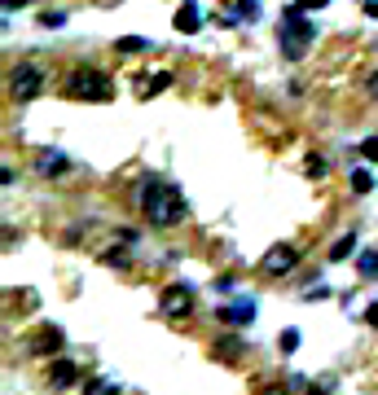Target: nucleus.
<instances>
[{
	"label": "nucleus",
	"mask_w": 378,
	"mask_h": 395,
	"mask_svg": "<svg viewBox=\"0 0 378 395\" xmlns=\"http://www.w3.org/2000/svg\"><path fill=\"white\" fill-rule=\"evenodd\" d=\"M137 198H141L146 224H155V229H172V224H181L185 211H189L185 194L172 181H163V176H146V181L137 185Z\"/></svg>",
	"instance_id": "f257e3e1"
},
{
	"label": "nucleus",
	"mask_w": 378,
	"mask_h": 395,
	"mask_svg": "<svg viewBox=\"0 0 378 395\" xmlns=\"http://www.w3.org/2000/svg\"><path fill=\"white\" fill-rule=\"evenodd\" d=\"M62 92L70 101H110L115 97V83L110 75H106L101 66H70L66 70V79H62Z\"/></svg>",
	"instance_id": "f03ea898"
},
{
	"label": "nucleus",
	"mask_w": 378,
	"mask_h": 395,
	"mask_svg": "<svg viewBox=\"0 0 378 395\" xmlns=\"http://www.w3.org/2000/svg\"><path fill=\"white\" fill-rule=\"evenodd\" d=\"M312 27L304 22V9L299 5H290L286 14H281V31H277V44H281V57L286 62H299L304 53H308V44H312Z\"/></svg>",
	"instance_id": "7ed1b4c3"
},
{
	"label": "nucleus",
	"mask_w": 378,
	"mask_h": 395,
	"mask_svg": "<svg viewBox=\"0 0 378 395\" xmlns=\"http://www.w3.org/2000/svg\"><path fill=\"white\" fill-rule=\"evenodd\" d=\"M9 92H14L18 101H35V97L44 92V66L18 62L14 70H9Z\"/></svg>",
	"instance_id": "20e7f679"
},
{
	"label": "nucleus",
	"mask_w": 378,
	"mask_h": 395,
	"mask_svg": "<svg viewBox=\"0 0 378 395\" xmlns=\"http://www.w3.org/2000/svg\"><path fill=\"white\" fill-rule=\"evenodd\" d=\"M159 307H163V316H172V321H181L194 312V285H185V281H172V285H163V294H159Z\"/></svg>",
	"instance_id": "39448f33"
},
{
	"label": "nucleus",
	"mask_w": 378,
	"mask_h": 395,
	"mask_svg": "<svg viewBox=\"0 0 378 395\" xmlns=\"http://www.w3.org/2000/svg\"><path fill=\"white\" fill-rule=\"evenodd\" d=\"M295 263H299V246H273L259 259V268H264V277H286L295 272Z\"/></svg>",
	"instance_id": "423d86ee"
},
{
	"label": "nucleus",
	"mask_w": 378,
	"mask_h": 395,
	"mask_svg": "<svg viewBox=\"0 0 378 395\" xmlns=\"http://www.w3.org/2000/svg\"><path fill=\"white\" fill-rule=\"evenodd\" d=\"M27 347H31V356H53L57 347H62V330H57V325H44Z\"/></svg>",
	"instance_id": "0eeeda50"
},
{
	"label": "nucleus",
	"mask_w": 378,
	"mask_h": 395,
	"mask_svg": "<svg viewBox=\"0 0 378 395\" xmlns=\"http://www.w3.org/2000/svg\"><path fill=\"white\" fill-rule=\"evenodd\" d=\"M216 316L224 321V325H246V321L255 316V303H251V298H238V303H224Z\"/></svg>",
	"instance_id": "6e6552de"
},
{
	"label": "nucleus",
	"mask_w": 378,
	"mask_h": 395,
	"mask_svg": "<svg viewBox=\"0 0 378 395\" xmlns=\"http://www.w3.org/2000/svg\"><path fill=\"white\" fill-rule=\"evenodd\" d=\"M75 382H79V369L70 361H53L49 365V387L53 391H66V387H75Z\"/></svg>",
	"instance_id": "1a4fd4ad"
},
{
	"label": "nucleus",
	"mask_w": 378,
	"mask_h": 395,
	"mask_svg": "<svg viewBox=\"0 0 378 395\" xmlns=\"http://www.w3.org/2000/svg\"><path fill=\"white\" fill-rule=\"evenodd\" d=\"M176 31H185V35H194L198 27H203V14H198V5H194V0H185V5L181 9H176Z\"/></svg>",
	"instance_id": "9d476101"
},
{
	"label": "nucleus",
	"mask_w": 378,
	"mask_h": 395,
	"mask_svg": "<svg viewBox=\"0 0 378 395\" xmlns=\"http://www.w3.org/2000/svg\"><path fill=\"white\" fill-rule=\"evenodd\" d=\"M35 172L53 181V176H62V172H66V159H62V154H53V150H44L40 159H35Z\"/></svg>",
	"instance_id": "9b49d317"
},
{
	"label": "nucleus",
	"mask_w": 378,
	"mask_h": 395,
	"mask_svg": "<svg viewBox=\"0 0 378 395\" xmlns=\"http://www.w3.org/2000/svg\"><path fill=\"white\" fill-rule=\"evenodd\" d=\"M137 88H141V97H150V92H163V88H172V70H159V75L141 79Z\"/></svg>",
	"instance_id": "f8f14e48"
},
{
	"label": "nucleus",
	"mask_w": 378,
	"mask_h": 395,
	"mask_svg": "<svg viewBox=\"0 0 378 395\" xmlns=\"http://www.w3.org/2000/svg\"><path fill=\"white\" fill-rule=\"evenodd\" d=\"M378 181H374V172H365V167H357V172H352V194H370Z\"/></svg>",
	"instance_id": "ddd939ff"
},
{
	"label": "nucleus",
	"mask_w": 378,
	"mask_h": 395,
	"mask_svg": "<svg viewBox=\"0 0 378 395\" xmlns=\"http://www.w3.org/2000/svg\"><path fill=\"white\" fill-rule=\"evenodd\" d=\"M352 246H357V233H344L335 246H330V259H335V263H339V259H348V255H352Z\"/></svg>",
	"instance_id": "4468645a"
},
{
	"label": "nucleus",
	"mask_w": 378,
	"mask_h": 395,
	"mask_svg": "<svg viewBox=\"0 0 378 395\" xmlns=\"http://www.w3.org/2000/svg\"><path fill=\"white\" fill-rule=\"evenodd\" d=\"M216 356H220V361H238V356H242V343H238V338H220V343H216Z\"/></svg>",
	"instance_id": "2eb2a0df"
},
{
	"label": "nucleus",
	"mask_w": 378,
	"mask_h": 395,
	"mask_svg": "<svg viewBox=\"0 0 378 395\" xmlns=\"http://www.w3.org/2000/svg\"><path fill=\"white\" fill-rule=\"evenodd\" d=\"M115 49H119V53H146V49H150V40H141V35H123V40L115 44Z\"/></svg>",
	"instance_id": "dca6fc26"
},
{
	"label": "nucleus",
	"mask_w": 378,
	"mask_h": 395,
	"mask_svg": "<svg viewBox=\"0 0 378 395\" xmlns=\"http://www.w3.org/2000/svg\"><path fill=\"white\" fill-rule=\"evenodd\" d=\"M277 347H281V356H295V347H299V330H281Z\"/></svg>",
	"instance_id": "f3484780"
},
{
	"label": "nucleus",
	"mask_w": 378,
	"mask_h": 395,
	"mask_svg": "<svg viewBox=\"0 0 378 395\" xmlns=\"http://www.w3.org/2000/svg\"><path fill=\"white\" fill-rule=\"evenodd\" d=\"M357 268L365 272V277H378V250H365V255L357 259Z\"/></svg>",
	"instance_id": "a211bd4d"
},
{
	"label": "nucleus",
	"mask_w": 378,
	"mask_h": 395,
	"mask_svg": "<svg viewBox=\"0 0 378 395\" xmlns=\"http://www.w3.org/2000/svg\"><path fill=\"white\" fill-rule=\"evenodd\" d=\"M84 391H88V395H115L119 387H115V382H101V378H97V382H88Z\"/></svg>",
	"instance_id": "6ab92c4d"
},
{
	"label": "nucleus",
	"mask_w": 378,
	"mask_h": 395,
	"mask_svg": "<svg viewBox=\"0 0 378 395\" xmlns=\"http://www.w3.org/2000/svg\"><path fill=\"white\" fill-rule=\"evenodd\" d=\"M101 259L110 263V268H128V250H106Z\"/></svg>",
	"instance_id": "aec40b11"
},
{
	"label": "nucleus",
	"mask_w": 378,
	"mask_h": 395,
	"mask_svg": "<svg viewBox=\"0 0 378 395\" xmlns=\"http://www.w3.org/2000/svg\"><path fill=\"white\" fill-rule=\"evenodd\" d=\"M308 176H312V181H321V176H326V159H321V154H312V159H308Z\"/></svg>",
	"instance_id": "412c9836"
},
{
	"label": "nucleus",
	"mask_w": 378,
	"mask_h": 395,
	"mask_svg": "<svg viewBox=\"0 0 378 395\" xmlns=\"http://www.w3.org/2000/svg\"><path fill=\"white\" fill-rule=\"evenodd\" d=\"M361 154H365L370 163H378V136H365V141H361Z\"/></svg>",
	"instance_id": "4be33fe9"
},
{
	"label": "nucleus",
	"mask_w": 378,
	"mask_h": 395,
	"mask_svg": "<svg viewBox=\"0 0 378 395\" xmlns=\"http://www.w3.org/2000/svg\"><path fill=\"white\" fill-rule=\"evenodd\" d=\"M238 14H242V18H255L259 5H255V0H238Z\"/></svg>",
	"instance_id": "5701e85b"
},
{
	"label": "nucleus",
	"mask_w": 378,
	"mask_h": 395,
	"mask_svg": "<svg viewBox=\"0 0 378 395\" xmlns=\"http://www.w3.org/2000/svg\"><path fill=\"white\" fill-rule=\"evenodd\" d=\"M365 321H370V325L378 330V303H370V307H365Z\"/></svg>",
	"instance_id": "b1692460"
},
{
	"label": "nucleus",
	"mask_w": 378,
	"mask_h": 395,
	"mask_svg": "<svg viewBox=\"0 0 378 395\" xmlns=\"http://www.w3.org/2000/svg\"><path fill=\"white\" fill-rule=\"evenodd\" d=\"M365 88H370V97H378V70H374L370 79H365Z\"/></svg>",
	"instance_id": "393cba45"
},
{
	"label": "nucleus",
	"mask_w": 378,
	"mask_h": 395,
	"mask_svg": "<svg viewBox=\"0 0 378 395\" xmlns=\"http://www.w3.org/2000/svg\"><path fill=\"white\" fill-rule=\"evenodd\" d=\"M27 0H5V14H14V9H22Z\"/></svg>",
	"instance_id": "a878e982"
},
{
	"label": "nucleus",
	"mask_w": 378,
	"mask_h": 395,
	"mask_svg": "<svg viewBox=\"0 0 378 395\" xmlns=\"http://www.w3.org/2000/svg\"><path fill=\"white\" fill-rule=\"evenodd\" d=\"M326 0H299V9H321Z\"/></svg>",
	"instance_id": "bb28decb"
}]
</instances>
